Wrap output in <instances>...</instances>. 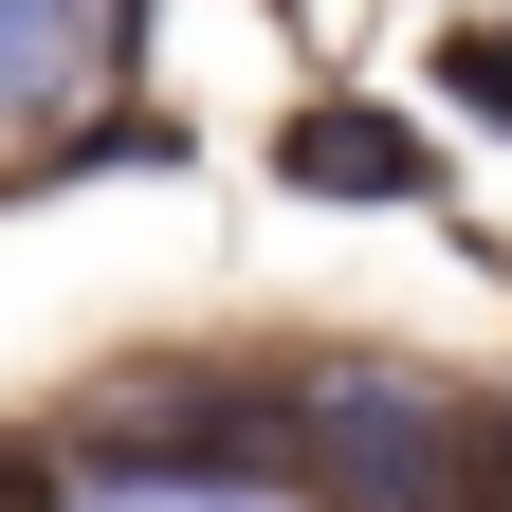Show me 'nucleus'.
Returning a JSON list of instances; mask_svg holds the SVG:
<instances>
[{"label": "nucleus", "mask_w": 512, "mask_h": 512, "mask_svg": "<svg viewBox=\"0 0 512 512\" xmlns=\"http://www.w3.org/2000/svg\"><path fill=\"white\" fill-rule=\"evenodd\" d=\"M293 476L330 494V512H439V476H458V403L439 384H311L293 403Z\"/></svg>", "instance_id": "nucleus-1"}, {"label": "nucleus", "mask_w": 512, "mask_h": 512, "mask_svg": "<svg viewBox=\"0 0 512 512\" xmlns=\"http://www.w3.org/2000/svg\"><path fill=\"white\" fill-rule=\"evenodd\" d=\"M275 165L311 183V202H421V128H384V110H293Z\"/></svg>", "instance_id": "nucleus-2"}, {"label": "nucleus", "mask_w": 512, "mask_h": 512, "mask_svg": "<svg viewBox=\"0 0 512 512\" xmlns=\"http://www.w3.org/2000/svg\"><path fill=\"white\" fill-rule=\"evenodd\" d=\"M439 512H512V403H458V476H439Z\"/></svg>", "instance_id": "nucleus-3"}, {"label": "nucleus", "mask_w": 512, "mask_h": 512, "mask_svg": "<svg viewBox=\"0 0 512 512\" xmlns=\"http://www.w3.org/2000/svg\"><path fill=\"white\" fill-rule=\"evenodd\" d=\"M439 92H476V110L512 128V19H458V37H439Z\"/></svg>", "instance_id": "nucleus-4"}, {"label": "nucleus", "mask_w": 512, "mask_h": 512, "mask_svg": "<svg viewBox=\"0 0 512 512\" xmlns=\"http://www.w3.org/2000/svg\"><path fill=\"white\" fill-rule=\"evenodd\" d=\"M0 512H74V494H55V458H37V439H0Z\"/></svg>", "instance_id": "nucleus-5"}]
</instances>
